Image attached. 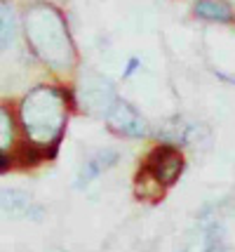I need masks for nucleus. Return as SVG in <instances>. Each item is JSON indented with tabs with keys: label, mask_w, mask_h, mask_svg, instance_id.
I'll return each mask as SVG.
<instances>
[{
	"label": "nucleus",
	"mask_w": 235,
	"mask_h": 252,
	"mask_svg": "<svg viewBox=\"0 0 235 252\" xmlns=\"http://www.w3.org/2000/svg\"><path fill=\"white\" fill-rule=\"evenodd\" d=\"M26 38L33 52L52 68H68L76 59V50L68 35L61 12L50 2H38L26 12L24 19Z\"/></svg>",
	"instance_id": "nucleus-1"
},
{
	"label": "nucleus",
	"mask_w": 235,
	"mask_h": 252,
	"mask_svg": "<svg viewBox=\"0 0 235 252\" xmlns=\"http://www.w3.org/2000/svg\"><path fill=\"white\" fill-rule=\"evenodd\" d=\"M19 121L26 137L38 146H52L59 142L66 125V97L59 88L40 85L31 90L22 101Z\"/></svg>",
	"instance_id": "nucleus-2"
},
{
	"label": "nucleus",
	"mask_w": 235,
	"mask_h": 252,
	"mask_svg": "<svg viewBox=\"0 0 235 252\" xmlns=\"http://www.w3.org/2000/svg\"><path fill=\"white\" fill-rule=\"evenodd\" d=\"M181 167H183V158L179 151L172 146H160L156 151H151L141 172L151 177L157 187H169L179 179Z\"/></svg>",
	"instance_id": "nucleus-3"
},
{
	"label": "nucleus",
	"mask_w": 235,
	"mask_h": 252,
	"mask_svg": "<svg viewBox=\"0 0 235 252\" xmlns=\"http://www.w3.org/2000/svg\"><path fill=\"white\" fill-rule=\"evenodd\" d=\"M78 97L82 111H87L90 116H97V118H106L118 101L113 88L104 78H85L80 83Z\"/></svg>",
	"instance_id": "nucleus-4"
},
{
	"label": "nucleus",
	"mask_w": 235,
	"mask_h": 252,
	"mask_svg": "<svg viewBox=\"0 0 235 252\" xmlns=\"http://www.w3.org/2000/svg\"><path fill=\"white\" fill-rule=\"evenodd\" d=\"M106 123L113 132L123 134V137H144L146 134V123L139 116V111L127 104L123 99L115 101V106L111 109V113L106 116Z\"/></svg>",
	"instance_id": "nucleus-5"
},
{
	"label": "nucleus",
	"mask_w": 235,
	"mask_h": 252,
	"mask_svg": "<svg viewBox=\"0 0 235 252\" xmlns=\"http://www.w3.org/2000/svg\"><path fill=\"white\" fill-rule=\"evenodd\" d=\"M115 160H118V151H113V149L97 151L92 158H87V160H85V165H82V170H80L78 179H76V187H78V189L87 187L92 179H97L101 172H106V170H108Z\"/></svg>",
	"instance_id": "nucleus-6"
},
{
	"label": "nucleus",
	"mask_w": 235,
	"mask_h": 252,
	"mask_svg": "<svg viewBox=\"0 0 235 252\" xmlns=\"http://www.w3.org/2000/svg\"><path fill=\"white\" fill-rule=\"evenodd\" d=\"M2 210H5V215H10V217H28L31 210H35V208L31 205V198L26 196V193L5 189V191H2Z\"/></svg>",
	"instance_id": "nucleus-7"
},
{
	"label": "nucleus",
	"mask_w": 235,
	"mask_h": 252,
	"mask_svg": "<svg viewBox=\"0 0 235 252\" xmlns=\"http://www.w3.org/2000/svg\"><path fill=\"white\" fill-rule=\"evenodd\" d=\"M195 14L209 22H231L233 12L221 0H198L195 2Z\"/></svg>",
	"instance_id": "nucleus-8"
},
{
	"label": "nucleus",
	"mask_w": 235,
	"mask_h": 252,
	"mask_svg": "<svg viewBox=\"0 0 235 252\" xmlns=\"http://www.w3.org/2000/svg\"><path fill=\"white\" fill-rule=\"evenodd\" d=\"M0 17H2V26H0V31H2V47H7L12 45L14 40V10H12L10 2H0Z\"/></svg>",
	"instance_id": "nucleus-9"
},
{
	"label": "nucleus",
	"mask_w": 235,
	"mask_h": 252,
	"mask_svg": "<svg viewBox=\"0 0 235 252\" xmlns=\"http://www.w3.org/2000/svg\"><path fill=\"white\" fill-rule=\"evenodd\" d=\"M0 149H2V154L10 149V144L12 139H14V127H12V118H10V113H7V109H2L0 111Z\"/></svg>",
	"instance_id": "nucleus-10"
},
{
	"label": "nucleus",
	"mask_w": 235,
	"mask_h": 252,
	"mask_svg": "<svg viewBox=\"0 0 235 252\" xmlns=\"http://www.w3.org/2000/svg\"><path fill=\"white\" fill-rule=\"evenodd\" d=\"M136 66H139V59H134V57H132V59H130V66H127V71H125V78L132 76V71H134Z\"/></svg>",
	"instance_id": "nucleus-11"
}]
</instances>
